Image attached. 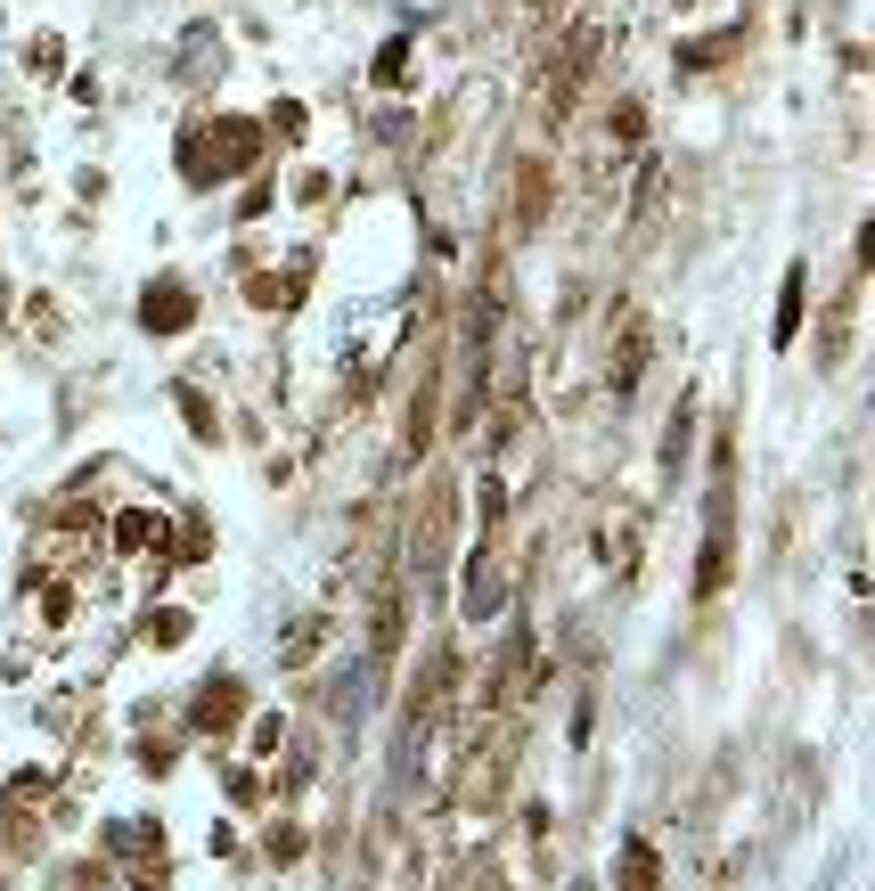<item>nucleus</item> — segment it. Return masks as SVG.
I'll list each match as a JSON object with an SVG mask.
<instances>
[{
    "label": "nucleus",
    "instance_id": "nucleus-1",
    "mask_svg": "<svg viewBox=\"0 0 875 891\" xmlns=\"http://www.w3.org/2000/svg\"><path fill=\"white\" fill-rule=\"evenodd\" d=\"M148 327H164V336H173V327H189V295H180V286L148 295Z\"/></svg>",
    "mask_w": 875,
    "mask_h": 891
},
{
    "label": "nucleus",
    "instance_id": "nucleus-2",
    "mask_svg": "<svg viewBox=\"0 0 875 891\" xmlns=\"http://www.w3.org/2000/svg\"><path fill=\"white\" fill-rule=\"evenodd\" d=\"M794 327H802V271H794V279H785V303H778V344H785V336H794Z\"/></svg>",
    "mask_w": 875,
    "mask_h": 891
}]
</instances>
